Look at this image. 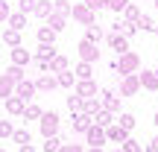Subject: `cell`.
Wrapping results in <instances>:
<instances>
[{
    "instance_id": "19",
    "label": "cell",
    "mask_w": 158,
    "mask_h": 152,
    "mask_svg": "<svg viewBox=\"0 0 158 152\" xmlns=\"http://www.w3.org/2000/svg\"><path fill=\"white\" fill-rule=\"evenodd\" d=\"M9 23H12V29H15V32H21L23 23H27V15H23V12H18V15H9Z\"/></svg>"
},
{
    "instance_id": "20",
    "label": "cell",
    "mask_w": 158,
    "mask_h": 152,
    "mask_svg": "<svg viewBox=\"0 0 158 152\" xmlns=\"http://www.w3.org/2000/svg\"><path fill=\"white\" fill-rule=\"evenodd\" d=\"M59 85V79H53V76H41L38 82H35V88H41V91H53Z\"/></svg>"
},
{
    "instance_id": "44",
    "label": "cell",
    "mask_w": 158,
    "mask_h": 152,
    "mask_svg": "<svg viewBox=\"0 0 158 152\" xmlns=\"http://www.w3.org/2000/svg\"><path fill=\"white\" fill-rule=\"evenodd\" d=\"M6 18H9V6L0 0V21H6Z\"/></svg>"
},
{
    "instance_id": "24",
    "label": "cell",
    "mask_w": 158,
    "mask_h": 152,
    "mask_svg": "<svg viewBox=\"0 0 158 152\" xmlns=\"http://www.w3.org/2000/svg\"><path fill=\"white\" fill-rule=\"evenodd\" d=\"M117 126H120V129H126V132H132V129H135V117H132V114H120Z\"/></svg>"
},
{
    "instance_id": "11",
    "label": "cell",
    "mask_w": 158,
    "mask_h": 152,
    "mask_svg": "<svg viewBox=\"0 0 158 152\" xmlns=\"http://www.w3.org/2000/svg\"><path fill=\"white\" fill-rule=\"evenodd\" d=\"M91 126H94V117H88V114H73V132H88Z\"/></svg>"
},
{
    "instance_id": "27",
    "label": "cell",
    "mask_w": 158,
    "mask_h": 152,
    "mask_svg": "<svg viewBox=\"0 0 158 152\" xmlns=\"http://www.w3.org/2000/svg\"><path fill=\"white\" fill-rule=\"evenodd\" d=\"M82 114H88V117L100 114V102H97V100H85V108H82Z\"/></svg>"
},
{
    "instance_id": "32",
    "label": "cell",
    "mask_w": 158,
    "mask_h": 152,
    "mask_svg": "<svg viewBox=\"0 0 158 152\" xmlns=\"http://www.w3.org/2000/svg\"><path fill=\"white\" fill-rule=\"evenodd\" d=\"M85 6H88L91 12H100V9H106V6H108V0H85Z\"/></svg>"
},
{
    "instance_id": "16",
    "label": "cell",
    "mask_w": 158,
    "mask_h": 152,
    "mask_svg": "<svg viewBox=\"0 0 158 152\" xmlns=\"http://www.w3.org/2000/svg\"><path fill=\"white\" fill-rule=\"evenodd\" d=\"M76 94H79V97H94V94H97V85L91 82V79H85V82H79Z\"/></svg>"
},
{
    "instance_id": "41",
    "label": "cell",
    "mask_w": 158,
    "mask_h": 152,
    "mask_svg": "<svg viewBox=\"0 0 158 152\" xmlns=\"http://www.w3.org/2000/svg\"><path fill=\"white\" fill-rule=\"evenodd\" d=\"M6 135H15V129H12V123H0V138H6Z\"/></svg>"
},
{
    "instance_id": "48",
    "label": "cell",
    "mask_w": 158,
    "mask_h": 152,
    "mask_svg": "<svg viewBox=\"0 0 158 152\" xmlns=\"http://www.w3.org/2000/svg\"><path fill=\"white\" fill-rule=\"evenodd\" d=\"M91 152H102V149H91Z\"/></svg>"
},
{
    "instance_id": "8",
    "label": "cell",
    "mask_w": 158,
    "mask_h": 152,
    "mask_svg": "<svg viewBox=\"0 0 158 152\" xmlns=\"http://www.w3.org/2000/svg\"><path fill=\"white\" fill-rule=\"evenodd\" d=\"M138 76H141V85H143V88L158 91V70H143V73H138Z\"/></svg>"
},
{
    "instance_id": "29",
    "label": "cell",
    "mask_w": 158,
    "mask_h": 152,
    "mask_svg": "<svg viewBox=\"0 0 158 152\" xmlns=\"http://www.w3.org/2000/svg\"><path fill=\"white\" fill-rule=\"evenodd\" d=\"M6 79H12V82H15V85H18V82H23V70H21V68H15V64H12V68L6 70Z\"/></svg>"
},
{
    "instance_id": "14",
    "label": "cell",
    "mask_w": 158,
    "mask_h": 152,
    "mask_svg": "<svg viewBox=\"0 0 158 152\" xmlns=\"http://www.w3.org/2000/svg\"><path fill=\"white\" fill-rule=\"evenodd\" d=\"M12 62H15V68H21V64L29 62V53L23 50V47H15V50H12Z\"/></svg>"
},
{
    "instance_id": "39",
    "label": "cell",
    "mask_w": 158,
    "mask_h": 152,
    "mask_svg": "<svg viewBox=\"0 0 158 152\" xmlns=\"http://www.w3.org/2000/svg\"><path fill=\"white\" fill-rule=\"evenodd\" d=\"M3 41H6V44H12V47H18V32H15V29L3 32Z\"/></svg>"
},
{
    "instance_id": "35",
    "label": "cell",
    "mask_w": 158,
    "mask_h": 152,
    "mask_svg": "<svg viewBox=\"0 0 158 152\" xmlns=\"http://www.w3.org/2000/svg\"><path fill=\"white\" fill-rule=\"evenodd\" d=\"M76 73H79V79H82V82H85V79H91V64H88V62H82V64L76 68Z\"/></svg>"
},
{
    "instance_id": "1",
    "label": "cell",
    "mask_w": 158,
    "mask_h": 152,
    "mask_svg": "<svg viewBox=\"0 0 158 152\" xmlns=\"http://www.w3.org/2000/svg\"><path fill=\"white\" fill-rule=\"evenodd\" d=\"M138 68H141V59L135 53H123V56H117L111 62V70L117 76H132V73H138Z\"/></svg>"
},
{
    "instance_id": "5",
    "label": "cell",
    "mask_w": 158,
    "mask_h": 152,
    "mask_svg": "<svg viewBox=\"0 0 158 152\" xmlns=\"http://www.w3.org/2000/svg\"><path fill=\"white\" fill-rule=\"evenodd\" d=\"M79 56H82V62H94V59H100V50H97V44H91V41H82L79 44Z\"/></svg>"
},
{
    "instance_id": "31",
    "label": "cell",
    "mask_w": 158,
    "mask_h": 152,
    "mask_svg": "<svg viewBox=\"0 0 158 152\" xmlns=\"http://www.w3.org/2000/svg\"><path fill=\"white\" fill-rule=\"evenodd\" d=\"M47 21H50V29H53V32H59V29H62V23H64V18H62V15H56V12H53V15L47 18Z\"/></svg>"
},
{
    "instance_id": "13",
    "label": "cell",
    "mask_w": 158,
    "mask_h": 152,
    "mask_svg": "<svg viewBox=\"0 0 158 152\" xmlns=\"http://www.w3.org/2000/svg\"><path fill=\"white\" fill-rule=\"evenodd\" d=\"M68 108H70V114H82V108H85V100H82L79 94L68 97Z\"/></svg>"
},
{
    "instance_id": "17",
    "label": "cell",
    "mask_w": 158,
    "mask_h": 152,
    "mask_svg": "<svg viewBox=\"0 0 158 152\" xmlns=\"http://www.w3.org/2000/svg\"><path fill=\"white\" fill-rule=\"evenodd\" d=\"M123 15H126V18H123L126 23H138V21H141V9H138L135 3H129V9H126Z\"/></svg>"
},
{
    "instance_id": "43",
    "label": "cell",
    "mask_w": 158,
    "mask_h": 152,
    "mask_svg": "<svg viewBox=\"0 0 158 152\" xmlns=\"http://www.w3.org/2000/svg\"><path fill=\"white\" fill-rule=\"evenodd\" d=\"M59 152H82V146H76V143H62Z\"/></svg>"
},
{
    "instance_id": "33",
    "label": "cell",
    "mask_w": 158,
    "mask_h": 152,
    "mask_svg": "<svg viewBox=\"0 0 158 152\" xmlns=\"http://www.w3.org/2000/svg\"><path fill=\"white\" fill-rule=\"evenodd\" d=\"M53 12H56V15H62V18H64V15H68V12H73V9H70V6L64 3V0H56V6H53Z\"/></svg>"
},
{
    "instance_id": "36",
    "label": "cell",
    "mask_w": 158,
    "mask_h": 152,
    "mask_svg": "<svg viewBox=\"0 0 158 152\" xmlns=\"http://www.w3.org/2000/svg\"><path fill=\"white\" fill-rule=\"evenodd\" d=\"M123 152H147V149H141V143H138V141H132V138H129V141L123 143Z\"/></svg>"
},
{
    "instance_id": "2",
    "label": "cell",
    "mask_w": 158,
    "mask_h": 152,
    "mask_svg": "<svg viewBox=\"0 0 158 152\" xmlns=\"http://www.w3.org/2000/svg\"><path fill=\"white\" fill-rule=\"evenodd\" d=\"M56 132H59V114H44L41 117V135L44 138H56Z\"/></svg>"
},
{
    "instance_id": "34",
    "label": "cell",
    "mask_w": 158,
    "mask_h": 152,
    "mask_svg": "<svg viewBox=\"0 0 158 152\" xmlns=\"http://www.w3.org/2000/svg\"><path fill=\"white\" fill-rule=\"evenodd\" d=\"M64 68H68V59H64V56H56L50 62V70H64Z\"/></svg>"
},
{
    "instance_id": "46",
    "label": "cell",
    "mask_w": 158,
    "mask_h": 152,
    "mask_svg": "<svg viewBox=\"0 0 158 152\" xmlns=\"http://www.w3.org/2000/svg\"><path fill=\"white\" fill-rule=\"evenodd\" d=\"M21 152H35V146H29V143H27V146H21Z\"/></svg>"
},
{
    "instance_id": "9",
    "label": "cell",
    "mask_w": 158,
    "mask_h": 152,
    "mask_svg": "<svg viewBox=\"0 0 158 152\" xmlns=\"http://www.w3.org/2000/svg\"><path fill=\"white\" fill-rule=\"evenodd\" d=\"M106 138H108V141H117V143H126V141H129V132L120 129V126H108V129H106Z\"/></svg>"
},
{
    "instance_id": "45",
    "label": "cell",
    "mask_w": 158,
    "mask_h": 152,
    "mask_svg": "<svg viewBox=\"0 0 158 152\" xmlns=\"http://www.w3.org/2000/svg\"><path fill=\"white\" fill-rule=\"evenodd\" d=\"M147 152H158V135L152 138V141H149V146H147Z\"/></svg>"
},
{
    "instance_id": "22",
    "label": "cell",
    "mask_w": 158,
    "mask_h": 152,
    "mask_svg": "<svg viewBox=\"0 0 158 152\" xmlns=\"http://www.w3.org/2000/svg\"><path fill=\"white\" fill-rule=\"evenodd\" d=\"M62 138H44V152H59L62 149Z\"/></svg>"
},
{
    "instance_id": "50",
    "label": "cell",
    "mask_w": 158,
    "mask_h": 152,
    "mask_svg": "<svg viewBox=\"0 0 158 152\" xmlns=\"http://www.w3.org/2000/svg\"><path fill=\"white\" fill-rule=\"evenodd\" d=\"M155 35H158V27H155Z\"/></svg>"
},
{
    "instance_id": "23",
    "label": "cell",
    "mask_w": 158,
    "mask_h": 152,
    "mask_svg": "<svg viewBox=\"0 0 158 152\" xmlns=\"http://www.w3.org/2000/svg\"><path fill=\"white\" fill-rule=\"evenodd\" d=\"M135 27L143 29V32H155V23H152V18H149V15H141V21H138Z\"/></svg>"
},
{
    "instance_id": "26",
    "label": "cell",
    "mask_w": 158,
    "mask_h": 152,
    "mask_svg": "<svg viewBox=\"0 0 158 152\" xmlns=\"http://www.w3.org/2000/svg\"><path fill=\"white\" fill-rule=\"evenodd\" d=\"M38 38H41V44H53V38H56V32H53L50 27H41V29H38Z\"/></svg>"
},
{
    "instance_id": "37",
    "label": "cell",
    "mask_w": 158,
    "mask_h": 152,
    "mask_svg": "<svg viewBox=\"0 0 158 152\" xmlns=\"http://www.w3.org/2000/svg\"><path fill=\"white\" fill-rule=\"evenodd\" d=\"M23 117H29V120H32V117H44V111H41L38 105H27V111H23Z\"/></svg>"
},
{
    "instance_id": "49",
    "label": "cell",
    "mask_w": 158,
    "mask_h": 152,
    "mask_svg": "<svg viewBox=\"0 0 158 152\" xmlns=\"http://www.w3.org/2000/svg\"><path fill=\"white\" fill-rule=\"evenodd\" d=\"M155 9H158V0H155Z\"/></svg>"
},
{
    "instance_id": "15",
    "label": "cell",
    "mask_w": 158,
    "mask_h": 152,
    "mask_svg": "<svg viewBox=\"0 0 158 152\" xmlns=\"http://www.w3.org/2000/svg\"><path fill=\"white\" fill-rule=\"evenodd\" d=\"M6 108H9L12 114H21V111H27V105H23V100H21V97H9V100H6Z\"/></svg>"
},
{
    "instance_id": "12",
    "label": "cell",
    "mask_w": 158,
    "mask_h": 152,
    "mask_svg": "<svg viewBox=\"0 0 158 152\" xmlns=\"http://www.w3.org/2000/svg\"><path fill=\"white\" fill-rule=\"evenodd\" d=\"M102 105H106L108 108V111H117V108H120V100H117V97H114V91H102Z\"/></svg>"
},
{
    "instance_id": "42",
    "label": "cell",
    "mask_w": 158,
    "mask_h": 152,
    "mask_svg": "<svg viewBox=\"0 0 158 152\" xmlns=\"http://www.w3.org/2000/svg\"><path fill=\"white\" fill-rule=\"evenodd\" d=\"M59 85H64V88H68V85H73V76L62 70V76H59Z\"/></svg>"
},
{
    "instance_id": "10",
    "label": "cell",
    "mask_w": 158,
    "mask_h": 152,
    "mask_svg": "<svg viewBox=\"0 0 158 152\" xmlns=\"http://www.w3.org/2000/svg\"><path fill=\"white\" fill-rule=\"evenodd\" d=\"M32 94H35V85H32V82H18V85H15V97H21L23 102L32 100Z\"/></svg>"
},
{
    "instance_id": "38",
    "label": "cell",
    "mask_w": 158,
    "mask_h": 152,
    "mask_svg": "<svg viewBox=\"0 0 158 152\" xmlns=\"http://www.w3.org/2000/svg\"><path fill=\"white\" fill-rule=\"evenodd\" d=\"M12 138L18 141V146H27V143H29V132H15Z\"/></svg>"
},
{
    "instance_id": "40",
    "label": "cell",
    "mask_w": 158,
    "mask_h": 152,
    "mask_svg": "<svg viewBox=\"0 0 158 152\" xmlns=\"http://www.w3.org/2000/svg\"><path fill=\"white\" fill-rule=\"evenodd\" d=\"M35 3L38 0H21V12L27 15V12H35Z\"/></svg>"
},
{
    "instance_id": "30",
    "label": "cell",
    "mask_w": 158,
    "mask_h": 152,
    "mask_svg": "<svg viewBox=\"0 0 158 152\" xmlns=\"http://www.w3.org/2000/svg\"><path fill=\"white\" fill-rule=\"evenodd\" d=\"M129 3H132V0H108V9H114V12H126V9H129Z\"/></svg>"
},
{
    "instance_id": "21",
    "label": "cell",
    "mask_w": 158,
    "mask_h": 152,
    "mask_svg": "<svg viewBox=\"0 0 158 152\" xmlns=\"http://www.w3.org/2000/svg\"><path fill=\"white\" fill-rule=\"evenodd\" d=\"M94 126H100V129H108L111 126V111H100L94 117Z\"/></svg>"
},
{
    "instance_id": "4",
    "label": "cell",
    "mask_w": 158,
    "mask_h": 152,
    "mask_svg": "<svg viewBox=\"0 0 158 152\" xmlns=\"http://www.w3.org/2000/svg\"><path fill=\"white\" fill-rule=\"evenodd\" d=\"M138 88H141V76H138V73L123 76V82H120V94H123V97H132Z\"/></svg>"
},
{
    "instance_id": "25",
    "label": "cell",
    "mask_w": 158,
    "mask_h": 152,
    "mask_svg": "<svg viewBox=\"0 0 158 152\" xmlns=\"http://www.w3.org/2000/svg\"><path fill=\"white\" fill-rule=\"evenodd\" d=\"M12 91H15V82H12V79H0V100H3V97H9Z\"/></svg>"
},
{
    "instance_id": "18",
    "label": "cell",
    "mask_w": 158,
    "mask_h": 152,
    "mask_svg": "<svg viewBox=\"0 0 158 152\" xmlns=\"http://www.w3.org/2000/svg\"><path fill=\"white\" fill-rule=\"evenodd\" d=\"M35 15H38V18H50V15H53V3L38 0V3H35Z\"/></svg>"
},
{
    "instance_id": "47",
    "label": "cell",
    "mask_w": 158,
    "mask_h": 152,
    "mask_svg": "<svg viewBox=\"0 0 158 152\" xmlns=\"http://www.w3.org/2000/svg\"><path fill=\"white\" fill-rule=\"evenodd\" d=\"M155 126H158V111H155Z\"/></svg>"
},
{
    "instance_id": "28",
    "label": "cell",
    "mask_w": 158,
    "mask_h": 152,
    "mask_svg": "<svg viewBox=\"0 0 158 152\" xmlns=\"http://www.w3.org/2000/svg\"><path fill=\"white\" fill-rule=\"evenodd\" d=\"M100 38H102V29L97 27V23H94V27H88V35H85V41H91V44H97Z\"/></svg>"
},
{
    "instance_id": "7",
    "label": "cell",
    "mask_w": 158,
    "mask_h": 152,
    "mask_svg": "<svg viewBox=\"0 0 158 152\" xmlns=\"http://www.w3.org/2000/svg\"><path fill=\"white\" fill-rule=\"evenodd\" d=\"M108 44H111V50L117 53V56H123V53H129V41H126L123 35H117V32H114V35H108Z\"/></svg>"
},
{
    "instance_id": "3",
    "label": "cell",
    "mask_w": 158,
    "mask_h": 152,
    "mask_svg": "<svg viewBox=\"0 0 158 152\" xmlns=\"http://www.w3.org/2000/svg\"><path fill=\"white\" fill-rule=\"evenodd\" d=\"M85 135H88V143H91V149H100L102 143L108 141V138H106V129H100V126H91V129L85 132Z\"/></svg>"
},
{
    "instance_id": "6",
    "label": "cell",
    "mask_w": 158,
    "mask_h": 152,
    "mask_svg": "<svg viewBox=\"0 0 158 152\" xmlns=\"http://www.w3.org/2000/svg\"><path fill=\"white\" fill-rule=\"evenodd\" d=\"M73 18H76V21H82L85 27H94V23H97L94 12H91L88 6H73Z\"/></svg>"
}]
</instances>
